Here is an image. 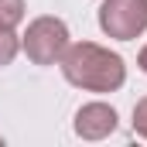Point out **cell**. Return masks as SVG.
Listing matches in <instances>:
<instances>
[{
	"instance_id": "9c48e42d",
	"label": "cell",
	"mask_w": 147,
	"mask_h": 147,
	"mask_svg": "<svg viewBox=\"0 0 147 147\" xmlns=\"http://www.w3.org/2000/svg\"><path fill=\"white\" fill-rule=\"evenodd\" d=\"M144 3H147V0H144Z\"/></svg>"
},
{
	"instance_id": "ba28073f",
	"label": "cell",
	"mask_w": 147,
	"mask_h": 147,
	"mask_svg": "<svg viewBox=\"0 0 147 147\" xmlns=\"http://www.w3.org/2000/svg\"><path fill=\"white\" fill-rule=\"evenodd\" d=\"M140 69H144V72H147V48H144V51H140Z\"/></svg>"
},
{
	"instance_id": "3957f363",
	"label": "cell",
	"mask_w": 147,
	"mask_h": 147,
	"mask_svg": "<svg viewBox=\"0 0 147 147\" xmlns=\"http://www.w3.org/2000/svg\"><path fill=\"white\" fill-rule=\"evenodd\" d=\"M99 28L120 41L137 38L147 28V3L144 0H106L99 7Z\"/></svg>"
},
{
	"instance_id": "52a82bcc",
	"label": "cell",
	"mask_w": 147,
	"mask_h": 147,
	"mask_svg": "<svg viewBox=\"0 0 147 147\" xmlns=\"http://www.w3.org/2000/svg\"><path fill=\"white\" fill-rule=\"evenodd\" d=\"M134 130H137L140 137H147V99H140L137 110H134Z\"/></svg>"
},
{
	"instance_id": "7a4b0ae2",
	"label": "cell",
	"mask_w": 147,
	"mask_h": 147,
	"mask_svg": "<svg viewBox=\"0 0 147 147\" xmlns=\"http://www.w3.org/2000/svg\"><path fill=\"white\" fill-rule=\"evenodd\" d=\"M69 48V28L58 17H38L31 21L28 34H24V51L34 65H51L65 55Z\"/></svg>"
},
{
	"instance_id": "277c9868",
	"label": "cell",
	"mask_w": 147,
	"mask_h": 147,
	"mask_svg": "<svg viewBox=\"0 0 147 147\" xmlns=\"http://www.w3.org/2000/svg\"><path fill=\"white\" fill-rule=\"evenodd\" d=\"M113 127H116V110L106 106V103H89L75 116V134L86 137V140L106 137V134H113Z\"/></svg>"
},
{
	"instance_id": "6da1fadb",
	"label": "cell",
	"mask_w": 147,
	"mask_h": 147,
	"mask_svg": "<svg viewBox=\"0 0 147 147\" xmlns=\"http://www.w3.org/2000/svg\"><path fill=\"white\" fill-rule=\"evenodd\" d=\"M58 62H62V72H65V79L72 86L92 89V92H113L127 79L123 58L106 51V48H99V45H92V41H82V45L65 48V55Z\"/></svg>"
},
{
	"instance_id": "8992f818",
	"label": "cell",
	"mask_w": 147,
	"mask_h": 147,
	"mask_svg": "<svg viewBox=\"0 0 147 147\" xmlns=\"http://www.w3.org/2000/svg\"><path fill=\"white\" fill-rule=\"evenodd\" d=\"M14 55H17V38L10 28H0V69L3 65H10L14 62Z\"/></svg>"
},
{
	"instance_id": "5b68a950",
	"label": "cell",
	"mask_w": 147,
	"mask_h": 147,
	"mask_svg": "<svg viewBox=\"0 0 147 147\" xmlns=\"http://www.w3.org/2000/svg\"><path fill=\"white\" fill-rule=\"evenodd\" d=\"M24 17V0H0V28H17Z\"/></svg>"
}]
</instances>
